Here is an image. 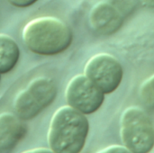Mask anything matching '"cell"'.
<instances>
[{"instance_id": "obj_1", "label": "cell", "mask_w": 154, "mask_h": 153, "mask_svg": "<svg viewBox=\"0 0 154 153\" xmlns=\"http://www.w3.org/2000/svg\"><path fill=\"white\" fill-rule=\"evenodd\" d=\"M89 131L86 115L69 106L60 107L50 123L48 143L55 153H80Z\"/></svg>"}, {"instance_id": "obj_2", "label": "cell", "mask_w": 154, "mask_h": 153, "mask_svg": "<svg viewBox=\"0 0 154 153\" xmlns=\"http://www.w3.org/2000/svg\"><path fill=\"white\" fill-rule=\"evenodd\" d=\"M70 28L52 16H41L25 24L23 40L33 53L51 56L65 51L72 42Z\"/></svg>"}, {"instance_id": "obj_3", "label": "cell", "mask_w": 154, "mask_h": 153, "mask_svg": "<svg viewBox=\"0 0 154 153\" xmlns=\"http://www.w3.org/2000/svg\"><path fill=\"white\" fill-rule=\"evenodd\" d=\"M120 135L124 146L133 153H149L154 147V127L139 107H129L122 115Z\"/></svg>"}, {"instance_id": "obj_4", "label": "cell", "mask_w": 154, "mask_h": 153, "mask_svg": "<svg viewBox=\"0 0 154 153\" xmlns=\"http://www.w3.org/2000/svg\"><path fill=\"white\" fill-rule=\"evenodd\" d=\"M57 96L53 79L41 77L33 79L14 98V114L23 121L32 120L48 107Z\"/></svg>"}, {"instance_id": "obj_5", "label": "cell", "mask_w": 154, "mask_h": 153, "mask_svg": "<svg viewBox=\"0 0 154 153\" xmlns=\"http://www.w3.org/2000/svg\"><path fill=\"white\" fill-rule=\"evenodd\" d=\"M65 97L68 106L84 115H91L101 107L105 94L85 74H80L69 80Z\"/></svg>"}, {"instance_id": "obj_6", "label": "cell", "mask_w": 154, "mask_h": 153, "mask_svg": "<svg viewBox=\"0 0 154 153\" xmlns=\"http://www.w3.org/2000/svg\"><path fill=\"white\" fill-rule=\"evenodd\" d=\"M84 72L104 94L114 92L123 78V69L119 61L106 53L97 54L89 59Z\"/></svg>"}, {"instance_id": "obj_7", "label": "cell", "mask_w": 154, "mask_h": 153, "mask_svg": "<svg viewBox=\"0 0 154 153\" xmlns=\"http://www.w3.org/2000/svg\"><path fill=\"white\" fill-rule=\"evenodd\" d=\"M26 126L15 114L0 115V151L12 150L25 135Z\"/></svg>"}, {"instance_id": "obj_8", "label": "cell", "mask_w": 154, "mask_h": 153, "mask_svg": "<svg viewBox=\"0 0 154 153\" xmlns=\"http://www.w3.org/2000/svg\"><path fill=\"white\" fill-rule=\"evenodd\" d=\"M90 23L95 31L110 34L119 29L122 18L116 8L107 3H100L92 9Z\"/></svg>"}, {"instance_id": "obj_9", "label": "cell", "mask_w": 154, "mask_h": 153, "mask_svg": "<svg viewBox=\"0 0 154 153\" xmlns=\"http://www.w3.org/2000/svg\"><path fill=\"white\" fill-rule=\"evenodd\" d=\"M20 58V50L13 38L0 34V74H6L14 69Z\"/></svg>"}, {"instance_id": "obj_10", "label": "cell", "mask_w": 154, "mask_h": 153, "mask_svg": "<svg viewBox=\"0 0 154 153\" xmlns=\"http://www.w3.org/2000/svg\"><path fill=\"white\" fill-rule=\"evenodd\" d=\"M142 102L150 108H154V75L146 79L140 89Z\"/></svg>"}, {"instance_id": "obj_11", "label": "cell", "mask_w": 154, "mask_h": 153, "mask_svg": "<svg viewBox=\"0 0 154 153\" xmlns=\"http://www.w3.org/2000/svg\"><path fill=\"white\" fill-rule=\"evenodd\" d=\"M97 153H133L124 145H111L102 149Z\"/></svg>"}, {"instance_id": "obj_12", "label": "cell", "mask_w": 154, "mask_h": 153, "mask_svg": "<svg viewBox=\"0 0 154 153\" xmlns=\"http://www.w3.org/2000/svg\"><path fill=\"white\" fill-rule=\"evenodd\" d=\"M38 0H7L9 4L15 7H20V8H25L28 6L32 5L35 4Z\"/></svg>"}, {"instance_id": "obj_13", "label": "cell", "mask_w": 154, "mask_h": 153, "mask_svg": "<svg viewBox=\"0 0 154 153\" xmlns=\"http://www.w3.org/2000/svg\"><path fill=\"white\" fill-rule=\"evenodd\" d=\"M22 153H55L52 151L51 149H46V148H35V149H32V150H28L25 151Z\"/></svg>"}, {"instance_id": "obj_14", "label": "cell", "mask_w": 154, "mask_h": 153, "mask_svg": "<svg viewBox=\"0 0 154 153\" xmlns=\"http://www.w3.org/2000/svg\"><path fill=\"white\" fill-rule=\"evenodd\" d=\"M142 2L146 5L151 8H154V0H142Z\"/></svg>"}, {"instance_id": "obj_15", "label": "cell", "mask_w": 154, "mask_h": 153, "mask_svg": "<svg viewBox=\"0 0 154 153\" xmlns=\"http://www.w3.org/2000/svg\"><path fill=\"white\" fill-rule=\"evenodd\" d=\"M0 79H1V74H0Z\"/></svg>"}]
</instances>
